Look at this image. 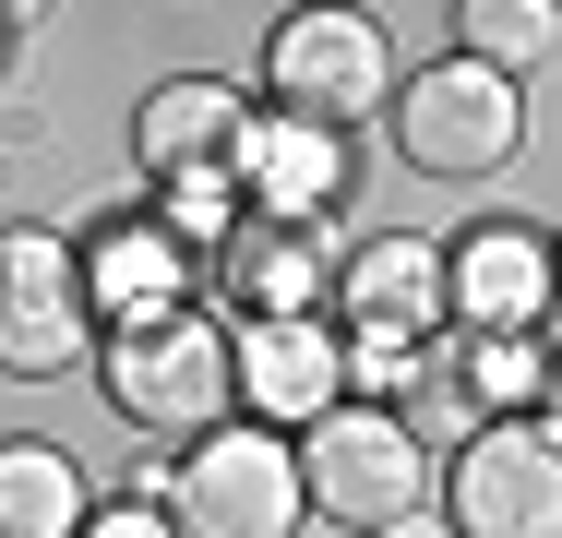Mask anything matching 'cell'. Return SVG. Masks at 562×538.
I'll return each mask as SVG.
<instances>
[{
	"label": "cell",
	"mask_w": 562,
	"mask_h": 538,
	"mask_svg": "<svg viewBox=\"0 0 562 538\" xmlns=\"http://www.w3.org/2000/svg\"><path fill=\"white\" fill-rule=\"evenodd\" d=\"M97 383H109V407L144 442H180V455L239 419V359H227V323L204 300L192 312H156V323H120L97 347Z\"/></svg>",
	"instance_id": "1"
},
{
	"label": "cell",
	"mask_w": 562,
	"mask_h": 538,
	"mask_svg": "<svg viewBox=\"0 0 562 538\" xmlns=\"http://www.w3.org/2000/svg\"><path fill=\"white\" fill-rule=\"evenodd\" d=\"M168 527L180 538H300L312 527V479H300V442L263 419H227L180 455V491H168Z\"/></svg>",
	"instance_id": "2"
},
{
	"label": "cell",
	"mask_w": 562,
	"mask_h": 538,
	"mask_svg": "<svg viewBox=\"0 0 562 538\" xmlns=\"http://www.w3.org/2000/svg\"><path fill=\"white\" fill-rule=\"evenodd\" d=\"M263 108L312 120V132H359L371 108H395V36L371 12H288V24H263Z\"/></svg>",
	"instance_id": "3"
},
{
	"label": "cell",
	"mask_w": 562,
	"mask_h": 538,
	"mask_svg": "<svg viewBox=\"0 0 562 538\" xmlns=\"http://www.w3.org/2000/svg\"><path fill=\"white\" fill-rule=\"evenodd\" d=\"M97 347H109V323L85 312V239L0 227V371L12 383H60Z\"/></svg>",
	"instance_id": "4"
},
{
	"label": "cell",
	"mask_w": 562,
	"mask_h": 538,
	"mask_svg": "<svg viewBox=\"0 0 562 538\" xmlns=\"http://www.w3.org/2000/svg\"><path fill=\"white\" fill-rule=\"evenodd\" d=\"M300 479H312V515H336V527H359V538L431 515V455H419V430L395 419V407L312 419L300 430Z\"/></svg>",
	"instance_id": "5"
},
{
	"label": "cell",
	"mask_w": 562,
	"mask_h": 538,
	"mask_svg": "<svg viewBox=\"0 0 562 538\" xmlns=\"http://www.w3.org/2000/svg\"><path fill=\"white\" fill-rule=\"evenodd\" d=\"M515 144H527V85H503L454 48L395 85V156L419 180H491V168H515Z\"/></svg>",
	"instance_id": "6"
},
{
	"label": "cell",
	"mask_w": 562,
	"mask_h": 538,
	"mask_svg": "<svg viewBox=\"0 0 562 538\" xmlns=\"http://www.w3.org/2000/svg\"><path fill=\"white\" fill-rule=\"evenodd\" d=\"M443 527L454 538H562V442L539 419L467 430L454 479H443Z\"/></svg>",
	"instance_id": "7"
},
{
	"label": "cell",
	"mask_w": 562,
	"mask_h": 538,
	"mask_svg": "<svg viewBox=\"0 0 562 538\" xmlns=\"http://www.w3.org/2000/svg\"><path fill=\"white\" fill-rule=\"evenodd\" d=\"M443 276H454V335H551L562 312L551 227H527V215H479L443 251Z\"/></svg>",
	"instance_id": "8"
},
{
	"label": "cell",
	"mask_w": 562,
	"mask_h": 538,
	"mask_svg": "<svg viewBox=\"0 0 562 538\" xmlns=\"http://www.w3.org/2000/svg\"><path fill=\"white\" fill-rule=\"evenodd\" d=\"M336 312L347 335H395V347H431L454 323V276H443V239L419 227H371L336 251Z\"/></svg>",
	"instance_id": "9"
},
{
	"label": "cell",
	"mask_w": 562,
	"mask_h": 538,
	"mask_svg": "<svg viewBox=\"0 0 562 538\" xmlns=\"http://www.w3.org/2000/svg\"><path fill=\"white\" fill-rule=\"evenodd\" d=\"M227 359H239V419H263V430H312L347 407L336 323H227Z\"/></svg>",
	"instance_id": "10"
},
{
	"label": "cell",
	"mask_w": 562,
	"mask_h": 538,
	"mask_svg": "<svg viewBox=\"0 0 562 538\" xmlns=\"http://www.w3.org/2000/svg\"><path fill=\"white\" fill-rule=\"evenodd\" d=\"M239 132H251V97H239V85H216V72H168L156 97L132 108V168H144L156 192L227 180V168H239Z\"/></svg>",
	"instance_id": "11"
},
{
	"label": "cell",
	"mask_w": 562,
	"mask_h": 538,
	"mask_svg": "<svg viewBox=\"0 0 562 538\" xmlns=\"http://www.w3.org/2000/svg\"><path fill=\"white\" fill-rule=\"evenodd\" d=\"M192 276H204V264L168 239L156 204H120V215L85 227V312L109 323V335L120 323H156V312H192Z\"/></svg>",
	"instance_id": "12"
},
{
	"label": "cell",
	"mask_w": 562,
	"mask_h": 538,
	"mask_svg": "<svg viewBox=\"0 0 562 538\" xmlns=\"http://www.w3.org/2000/svg\"><path fill=\"white\" fill-rule=\"evenodd\" d=\"M239 204L263 215V227H324L347 192V132H312V120H276V108H251V132H239Z\"/></svg>",
	"instance_id": "13"
},
{
	"label": "cell",
	"mask_w": 562,
	"mask_h": 538,
	"mask_svg": "<svg viewBox=\"0 0 562 538\" xmlns=\"http://www.w3.org/2000/svg\"><path fill=\"white\" fill-rule=\"evenodd\" d=\"M216 300L239 323H324L336 312V251H324V227H239L216 251Z\"/></svg>",
	"instance_id": "14"
},
{
	"label": "cell",
	"mask_w": 562,
	"mask_h": 538,
	"mask_svg": "<svg viewBox=\"0 0 562 538\" xmlns=\"http://www.w3.org/2000/svg\"><path fill=\"white\" fill-rule=\"evenodd\" d=\"M443 383H454V419L467 430L539 419V407H551V335H454Z\"/></svg>",
	"instance_id": "15"
},
{
	"label": "cell",
	"mask_w": 562,
	"mask_h": 538,
	"mask_svg": "<svg viewBox=\"0 0 562 538\" xmlns=\"http://www.w3.org/2000/svg\"><path fill=\"white\" fill-rule=\"evenodd\" d=\"M97 491L60 442H0V538H85Z\"/></svg>",
	"instance_id": "16"
},
{
	"label": "cell",
	"mask_w": 562,
	"mask_h": 538,
	"mask_svg": "<svg viewBox=\"0 0 562 538\" xmlns=\"http://www.w3.org/2000/svg\"><path fill=\"white\" fill-rule=\"evenodd\" d=\"M562 48V0H467L454 12V60H479V72H527V60H551Z\"/></svg>",
	"instance_id": "17"
},
{
	"label": "cell",
	"mask_w": 562,
	"mask_h": 538,
	"mask_svg": "<svg viewBox=\"0 0 562 538\" xmlns=\"http://www.w3.org/2000/svg\"><path fill=\"white\" fill-rule=\"evenodd\" d=\"M431 383V347H395V335H347V407H407Z\"/></svg>",
	"instance_id": "18"
},
{
	"label": "cell",
	"mask_w": 562,
	"mask_h": 538,
	"mask_svg": "<svg viewBox=\"0 0 562 538\" xmlns=\"http://www.w3.org/2000/svg\"><path fill=\"white\" fill-rule=\"evenodd\" d=\"M85 538H180V527H168L156 503H132V491H120V503H97V515H85Z\"/></svg>",
	"instance_id": "19"
},
{
	"label": "cell",
	"mask_w": 562,
	"mask_h": 538,
	"mask_svg": "<svg viewBox=\"0 0 562 538\" xmlns=\"http://www.w3.org/2000/svg\"><path fill=\"white\" fill-rule=\"evenodd\" d=\"M383 538H454V527H443V503H431V515H407V527H383Z\"/></svg>",
	"instance_id": "20"
},
{
	"label": "cell",
	"mask_w": 562,
	"mask_h": 538,
	"mask_svg": "<svg viewBox=\"0 0 562 538\" xmlns=\"http://www.w3.org/2000/svg\"><path fill=\"white\" fill-rule=\"evenodd\" d=\"M539 430H551V442H562V359H551V407H539Z\"/></svg>",
	"instance_id": "21"
},
{
	"label": "cell",
	"mask_w": 562,
	"mask_h": 538,
	"mask_svg": "<svg viewBox=\"0 0 562 538\" xmlns=\"http://www.w3.org/2000/svg\"><path fill=\"white\" fill-rule=\"evenodd\" d=\"M0 60H12V12H0Z\"/></svg>",
	"instance_id": "22"
},
{
	"label": "cell",
	"mask_w": 562,
	"mask_h": 538,
	"mask_svg": "<svg viewBox=\"0 0 562 538\" xmlns=\"http://www.w3.org/2000/svg\"><path fill=\"white\" fill-rule=\"evenodd\" d=\"M551 276H562V239H551Z\"/></svg>",
	"instance_id": "23"
}]
</instances>
